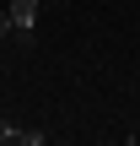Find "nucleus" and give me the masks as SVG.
Masks as SVG:
<instances>
[{
  "mask_svg": "<svg viewBox=\"0 0 140 146\" xmlns=\"http://www.w3.org/2000/svg\"><path fill=\"white\" fill-rule=\"evenodd\" d=\"M0 146H16V141H0Z\"/></svg>",
  "mask_w": 140,
  "mask_h": 146,
  "instance_id": "obj_5",
  "label": "nucleus"
},
{
  "mask_svg": "<svg viewBox=\"0 0 140 146\" xmlns=\"http://www.w3.org/2000/svg\"><path fill=\"white\" fill-rule=\"evenodd\" d=\"M5 33H16V27H11V11H0V38H5Z\"/></svg>",
  "mask_w": 140,
  "mask_h": 146,
  "instance_id": "obj_4",
  "label": "nucleus"
},
{
  "mask_svg": "<svg viewBox=\"0 0 140 146\" xmlns=\"http://www.w3.org/2000/svg\"><path fill=\"white\" fill-rule=\"evenodd\" d=\"M0 141H16V125L11 119H0Z\"/></svg>",
  "mask_w": 140,
  "mask_h": 146,
  "instance_id": "obj_3",
  "label": "nucleus"
},
{
  "mask_svg": "<svg viewBox=\"0 0 140 146\" xmlns=\"http://www.w3.org/2000/svg\"><path fill=\"white\" fill-rule=\"evenodd\" d=\"M5 11H11V27L16 33H32L38 27V0H11Z\"/></svg>",
  "mask_w": 140,
  "mask_h": 146,
  "instance_id": "obj_1",
  "label": "nucleus"
},
{
  "mask_svg": "<svg viewBox=\"0 0 140 146\" xmlns=\"http://www.w3.org/2000/svg\"><path fill=\"white\" fill-rule=\"evenodd\" d=\"M16 146H49L43 130H16Z\"/></svg>",
  "mask_w": 140,
  "mask_h": 146,
  "instance_id": "obj_2",
  "label": "nucleus"
}]
</instances>
